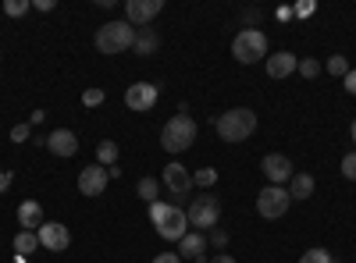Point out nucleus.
<instances>
[{
    "instance_id": "nucleus-1",
    "label": "nucleus",
    "mask_w": 356,
    "mask_h": 263,
    "mask_svg": "<svg viewBox=\"0 0 356 263\" xmlns=\"http://www.w3.org/2000/svg\"><path fill=\"white\" fill-rule=\"evenodd\" d=\"M150 221L157 228V235L168 239V242H182L189 235V217L182 207H175V203H150Z\"/></svg>"
},
{
    "instance_id": "nucleus-2",
    "label": "nucleus",
    "mask_w": 356,
    "mask_h": 263,
    "mask_svg": "<svg viewBox=\"0 0 356 263\" xmlns=\"http://www.w3.org/2000/svg\"><path fill=\"white\" fill-rule=\"evenodd\" d=\"M257 132V114L250 110V107H232V110H225L221 118H218V135H221V142H246L250 135Z\"/></svg>"
},
{
    "instance_id": "nucleus-3",
    "label": "nucleus",
    "mask_w": 356,
    "mask_h": 263,
    "mask_svg": "<svg viewBox=\"0 0 356 263\" xmlns=\"http://www.w3.org/2000/svg\"><path fill=\"white\" fill-rule=\"evenodd\" d=\"M193 142H196V121L189 114H175V118L161 128V146L168 153H186Z\"/></svg>"
},
{
    "instance_id": "nucleus-4",
    "label": "nucleus",
    "mask_w": 356,
    "mask_h": 263,
    "mask_svg": "<svg viewBox=\"0 0 356 263\" xmlns=\"http://www.w3.org/2000/svg\"><path fill=\"white\" fill-rule=\"evenodd\" d=\"M93 43H97L100 53H125V50H132V43H136V28H132L129 22H107V25L97 28Z\"/></svg>"
},
{
    "instance_id": "nucleus-5",
    "label": "nucleus",
    "mask_w": 356,
    "mask_h": 263,
    "mask_svg": "<svg viewBox=\"0 0 356 263\" xmlns=\"http://www.w3.org/2000/svg\"><path fill=\"white\" fill-rule=\"evenodd\" d=\"M232 57L239 65H257V61H267V36L260 28H243L235 33L232 40Z\"/></svg>"
},
{
    "instance_id": "nucleus-6",
    "label": "nucleus",
    "mask_w": 356,
    "mask_h": 263,
    "mask_svg": "<svg viewBox=\"0 0 356 263\" xmlns=\"http://www.w3.org/2000/svg\"><path fill=\"white\" fill-rule=\"evenodd\" d=\"M186 217H189V228L211 231V228H218V217H221V203H218L211 192H203V196H196V199L189 203Z\"/></svg>"
},
{
    "instance_id": "nucleus-7",
    "label": "nucleus",
    "mask_w": 356,
    "mask_h": 263,
    "mask_svg": "<svg viewBox=\"0 0 356 263\" xmlns=\"http://www.w3.org/2000/svg\"><path fill=\"white\" fill-rule=\"evenodd\" d=\"M289 207H292V196H289L285 185H267V189H260V196H257V214L267 217V221L285 217Z\"/></svg>"
},
{
    "instance_id": "nucleus-8",
    "label": "nucleus",
    "mask_w": 356,
    "mask_h": 263,
    "mask_svg": "<svg viewBox=\"0 0 356 263\" xmlns=\"http://www.w3.org/2000/svg\"><path fill=\"white\" fill-rule=\"evenodd\" d=\"M164 11V0H125V22L132 28H146Z\"/></svg>"
},
{
    "instance_id": "nucleus-9",
    "label": "nucleus",
    "mask_w": 356,
    "mask_h": 263,
    "mask_svg": "<svg viewBox=\"0 0 356 263\" xmlns=\"http://www.w3.org/2000/svg\"><path fill=\"white\" fill-rule=\"evenodd\" d=\"M157 96H161V90L154 82H132L125 90V107L136 110V114H146V110H154Z\"/></svg>"
},
{
    "instance_id": "nucleus-10",
    "label": "nucleus",
    "mask_w": 356,
    "mask_h": 263,
    "mask_svg": "<svg viewBox=\"0 0 356 263\" xmlns=\"http://www.w3.org/2000/svg\"><path fill=\"white\" fill-rule=\"evenodd\" d=\"M260 171H264V178L271 182V185H289L292 182V160L285 157V153H267L264 157V164H260Z\"/></svg>"
},
{
    "instance_id": "nucleus-11",
    "label": "nucleus",
    "mask_w": 356,
    "mask_h": 263,
    "mask_svg": "<svg viewBox=\"0 0 356 263\" xmlns=\"http://www.w3.org/2000/svg\"><path fill=\"white\" fill-rule=\"evenodd\" d=\"M107 182H111V174H107V167H100V164H89V167H82L79 171V192L82 196H100L104 189H107Z\"/></svg>"
},
{
    "instance_id": "nucleus-12",
    "label": "nucleus",
    "mask_w": 356,
    "mask_h": 263,
    "mask_svg": "<svg viewBox=\"0 0 356 263\" xmlns=\"http://www.w3.org/2000/svg\"><path fill=\"white\" fill-rule=\"evenodd\" d=\"M36 235H40V246L50 249V253H65V249L72 246V231H68L65 224H57V221H47Z\"/></svg>"
},
{
    "instance_id": "nucleus-13",
    "label": "nucleus",
    "mask_w": 356,
    "mask_h": 263,
    "mask_svg": "<svg viewBox=\"0 0 356 263\" xmlns=\"http://www.w3.org/2000/svg\"><path fill=\"white\" fill-rule=\"evenodd\" d=\"M164 185H168L178 199H186V196L193 192V174L178 164V160H171V164L164 167Z\"/></svg>"
},
{
    "instance_id": "nucleus-14",
    "label": "nucleus",
    "mask_w": 356,
    "mask_h": 263,
    "mask_svg": "<svg viewBox=\"0 0 356 263\" xmlns=\"http://www.w3.org/2000/svg\"><path fill=\"white\" fill-rule=\"evenodd\" d=\"M47 150H50L54 157H75V153H79V135H75L72 128H54V132L47 135Z\"/></svg>"
},
{
    "instance_id": "nucleus-15",
    "label": "nucleus",
    "mask_w": 356,
    "mask_h": 263,
    "mask_svg": "<svg viewBox=\"0 0 356 263\" xmlns=\"http://www.w3.org/2000/svg\"><path fill=\"white\" fill-rule=\"evenodd\" d=\"M264 68H267V75H271V78H289L296 68H300V57H292L289 50H278V53H267Z\"/></svg>"
},
{
    "instance_id": "nucleus-16",
    "label": "nucleus",
    "mask_w": 356,
    "mask_h": 263,
    "mask_svg": "<svg viewBox=\"0 0 356 263\" xmlns=\"http://www.w3.org/2000/svg\"><path fill=\"white\" fill-rule=\"evenodd\" d=\"M178 256L203 263V260H207V235H203V231H189V235L178 242Z\"/></svg>"
},
{
    "instance_id": "nucleus-17",
    "label": "nucleus",
    "mask_w": 356,
    "mask_h": 263,
    "mask_svg": "<svg viewBox=\"0 0 356 263\" xmlns=\"http://www.w3.org/2000/svg\"><path fill=\"white\" fill-rule=\"evenodd\" d=\"M18 224H22V231H40L47 221H43V207L36 199H25L22 207H18Z\"/></svg>"
},
{
    "instance_id": "nucleus-18",
    "label": "nucleus",
    "mask_w": 356,
    "mask_h": 263,
    "mask_svg": "<svg viewBox=\"0 0 356 263\" xmlns=\"http://www.w3.org/2000/svg\"><path fill=\"white\" fill-rule=\"evenodd\" d=\"M157 46H161V36L154 33L150 25H146V28H136V43H132V50H136L139 57H150V53H157Z\"/></svg>"
},
{
    "instance_id": "nucleus-19",
    "label": "nucleus",
    "mask_w": 356,
    "mask_h": 263,
    "mask_svg": "<svg viewBox=\"0 0 356 263\" xmlns=\"http://www.w3.org/2000/svg\"><path fill=\"white\" fill-rule=\"evenodd\" d=\"M289 196H292V203H300V199H310V196H314V178H310L307 171H296V174H292Z\"/></svg>"
},
{
    "instance_id": "nucleus-20",
    "label": "nucleus",
    "mask_w": 356,
    "mask_h": 263,
    "mask_svg": "<svg viewBox=\"0 0 356 263\" xmlns=\"http://www.w3.org/2000/svg\"><path fill=\"white\" fill-rule=\"evenodd\" d=\"M36 246H40L36 231H18V235H15V253H18V256H33Z\"/></svg>"
},
{
    "instance_id": "nucleus-21",
    "label": "nucleus",
    "mask_w": 356,
    "mask_h": 263,
    "mask_svg": "<svg viewBox=\"0 0 356 263\" xmlns=\"http://www.w3.org/2000/svg\"><path fill=\"white\" fill-rule=\"evenodd\" d=\"M97 160H100V167H114V164H118V142L104 139V142L97 146Z\"/></svg>"
},
{
    "instance_id": "nucleus-22",
    "label": "nucleus",
    "mask_w": 356,
    "mask_h": 263,
    "mask_svg": "<svg viewBox=\"0 0 356 263\" xmlns=\"http://www.w3.org/2000/svg\"><path fill=\"white\" fill-rule=\"evenodd\" d=\"M193 185H200V189H214V185H218V171H214V167L196 171V174H193Z\"/></svg>"
},
{
    "instance_id": "nucleus-23",
    "label": "nucleus",
    "mask_w": 356,
    "mask_h": 263,
    "mask_svg": "<svg viewBox=\"0 0 356 263\" xmlns=\"http://www.w3.org/2000/svg\"><path fill=\"white\" fill-rule=\"evenodd\" d=\"M157 178H143L139 185H136V192H139V199H146V203H157Z\"/></svg>"
},
{
    "instance_id": "nucleus-24",
    "label": "nucleus",
    "mask_w": 356,
    "mask_h": 263,
    "mask_svg": "<svg viewBox=\"0 0 356 263\" xmlns=\"http://www.w3.org/2000/svg\"><path fill=\"white\" fill-rule=\"evenodd\" d=\"M29 8H33V0H4V15L8 18H22Z\"/></svg>"
},
{
    "instance_id": "nucleus-25",
    "label": "nucleus",
    "mask_w": 356,
    "mask_h": 263,
    "mask_svg": "<svg viewBox=\"0 0 356 263\" xmlns=\"http://www.w3.org/2000/svg\"><path fill=\"white\" fill-rule=\"evenodd\" d=\"M300 263H335V256H332L328 249H307V253L300 256Z\"/></svg>"
},
{
    "instance_id": "nucleus-26",
    "label": "nucleus",
    "mask_w": 356,
    "mask_h": 263,
    "mask_svg": "<svg viewBox=\"0 0 356 263\" xmlns=\"http://www.w3.org/2000/svg\"><path fill=\"white\" fill-rule=\"evenodd\" d=\"M328 75H349V61H346V57L342 53H335V57H328Z\"/></svg>"
},
{
    "instance_id": "nucleus-27",
    "label": "nucleus",
    "mask_w": 356,
    "mask_h": 263,
    "mask_svg": "<svg viewBox=\"0 0 356 263\" xmlns=\"http://www.w3.org/2000/svg\"><path fill=\"white\" fill-rule=\"evenodd\" d=\"M296 71H300L303 78H317V75H321V61H314V57H303V61H300V68H296Z\"/></svg>"
},
{
    "instance_id": "nucleus-28",
    "label": "nucleus",
    "mask_w": 356,
    "mask_h": 263,
    "mask_svg": "<svg viewBox=\"0 0 356 263\" xmlns=\"http://www.w3.org/2000/svg\"><path fill=\"white\" fill-rule=\"evenodd\" d=\"M104 100H107L104 90H86V93H82V103H86V107H100Z\"/></svg>"
},
{
    "instance_id": "nucleus-29",
    "label": "nucleus",
    "mask_w": 356,
    "mask_h": 263,
    "mask_svg": "<svg viewBox=\"0 0 356 263\" xmlns=\"http://www.w3.org/2000/svg\"><path fill=\"white\" fill-rule=\"evenodd\" d=\"M342 174H346V178H349V182H356V150L342 157Z\"/></svg>"
},
{
    "instance_id": "nucleus-30",
    "label": "nucleus",
    "mask_w": 356,
    "mask_h": 263,
    "mask_svg": "<svg viewBox=\"0 0 356 263\" xmlns=\"http://www.w3.org/2000/svg\"><path fill=\"white\" fill-rule=\"evenodd\" d=\"M29 135H33V125H29V121H25V125H15V128H11V142H25Z\"/></svg>"
},
{
    "instance_id": "nucleus-31",
    "label": "nucleus",
    "mask_w": 356,
    "mask_h": 263,
    "mask_svg": "<svg viewBox=\"0 0 356 263\" xmlns=\"http://www.w3.org/2000/svg\"><path fill=\"white\" fill-rule=\"evenodd\" d=\"M211 246H214V249H225V246H228V231L214 228V231H211Z\"/></svg>"
},
{
    "instance_id": "nucleus-32",
    "label": "nucleus",
    "mask_w": 356,
    "mask_h": 263,
    "mask_svg": "<svg viewBox=\"0 0 356 263\" xmlns=\"http://www.w3.org/2000/svg\"><path fill=\"white\" fill-rule=\"evenodd\" d=\"M342 85H346V93H349V96H356V68H349V75L342 78Z\"/></svg>"
},
{
    "instance_id": "nucleus-33",
    "label": "nucleus",
    "mask_w": 356,
    "mask_h": 263,
    "mask_svg": "<svg viewBox=\"0 0 356 263\" xmlns=\"http://www.w3.org/2000/svg\"><path fill=\"white\" fill-rule=\"evenodd\" d=\"M150 263H182V256H178V253H157Z\"/></svg>"
},
{
    "instance_id": "nucleus-34",
    "label": "nucleus",
    "mask_w": 356,
    "mask_h": 263,
    "mask_svg": "<svg viewBox=\"0 0 356 263\" xmlns=\"http://www.w3.org/2000/svg\"><path fill=\"white\" fill-rule=\"evenodd\" d=\"M11 182H15V174H11V171H0V192H8Z\"/></svg>"
},
{
    "instance_id": "nucleus-35",
    "label": "nucleus",
    "mask_w": 356,
    "mask_h": 263,
    "mask_svg": "<svg viewBox=\"0 0 356 263\" xmlns=\"http://www.w3.org/2000/svg\"><path fill=\"white\" fill-rule=\"evenodd\" d=\"M36 11H54V0H33Z\"/></svg>"
},
{
    "instance_id": "nucleus-36",
    "label": "nucleus",
    "mask_w": 356,
    "mask_h": 263,
    "mask_svg": "<svg viewBox=\"0 0 356 263\" xmlns=\"http://www.w3.org/2000/svg\"><path fill=\"white\" fill-rule=\"evenodd\" d=\"M43 118H47V114H43V110H33V114H29V125H33V128H36V125H40Z\"/></svg>"
},
{
    "instance_id": "nucleus-37",
    "label": "nucleus",
    "mask_w": 356,
    "mask_h": 263,
    "mask_svg": "<svg viewBox=\"0 0 356 263\" xmlns=\"http://www.w3.org/2000/svg\"><path fill=\"white\" fill-rule=\"evenodd\" d=\"M211 263H235V256H228V253H218Z\"/></svg>"
},
{
    "instance_id": "nucleus-38",
    "label": "nucleus",
    "mask_w": 356,
    "mask_h": 263,
    "mask_svg": "<svg viewBox=\"0 0 356 263\" xmlns=\"http://www.w3.org/2000/svg\"><path fill=\"white\" fill-rule=\"evenodd\" d=\"M349 135H353V142H356V118H353V125H349Z\"/></svg>"
}]
</instances>
